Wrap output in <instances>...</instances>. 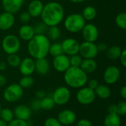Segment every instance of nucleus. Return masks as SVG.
Listing matches in <instances>:
<instances>
[{
    "mask_svg": "<svg viewBox=\"0 0 126 126\" xmlns=\"http://www.w3.org/2000/svg\"><path fill=\"white\" fill-rule=\"evenodd\" d=\"M49 53L53 57H55V56L60 55L61 54H63L61 44H59V43H57V42L50 44V47H49Z\"/></svg>",
    "mask_w": 126,
    "mask_h": 126,
    "instance_id": "2f4dec72",
    "label": "nucleus"
},
{
    "mask_svg": "<svg viewBox=\"0 0 126 126\" xmlns=\"http://www.w3.org/2000/svg\"><path fill=\"white\" fill-rule=\"evenodd\" d=\"M120 94L121 96V97L124 100L126 99V86H123L121 89H120Z\"/></svg>",
    "mask_w": 126,
    "mask_h": 126,
    "instance_id": "a18cd8bd",
    "label": "nucleus"
},
{
    "mask_svg": "<svg viewBox=\"0 0 126 126\" xmlns=\"http://www.w3.org/2000/svg\"><path fill=\"white\" fill-rule=\"evenodd\" d=\"M31 16L30 15V13L27 11H24L22 12L20 16H19V19L20 21L24 23V24H27V22H29L31 19Z\"/></svg>",
    "mask_w": 126,
    "mask_h": 126,
    "instance_id": "58836bf2",
    "label": "nucleus"
},
{
    "mask_svg": "<svg viewBox=\"0 0 126 126\" xmlns=\"http://www.w3.org/2000/svg\"><path fill=\"white\" fill-rule=\"evenodd\" d=\"M49 63L46 58L35 59V71L40 75H44L49 71Z\"/></svg>",
    "mask_w": 126,
    "mask_h": 126,
    "instance_id": "aec40b11",
    "label": "nucleus"
},
{
    "mask_svg": "<svg viewBox=\"0 0 126 126\" xmlns=\"http://www.w3.org/2000/svg\"><path fill=\"white\" fill-rule=\"evenodd\" d=\"M80 68L86 74L93 73L97 68V63L94 58H84L82 61Z\"/></svg>",
    "mask_w": 126,
    "mask_h": 126,
    "instance_id": "4be33fe9",
    "label": "nucleus"
},
{
    "mask_svg": "<svg viewBox=\"0 0 126 126\" xmlns=\"http://www.w3.org/2000/svg\"><path fill=\"white\" fill-rule=\"evenodd\" d=\"M19 71L23 76L31 75L35 72V61L31 57L21 60L19 65Z\"/></svg>",
    "mask_w": 126,
    "mask_h": 126,
    "instance_id": "2eb2a0df",
    "label": "nucleus"
},
{
    "mask_svg": "<svg viewBox=\"0 0 126 126\" xmlns=\"http://www.w3.org/2000/svg\"><path fill=\"white\" fill-rule=\"evenodd\" d=\"M55 106V102L51 97H44L41 100V109L44 111H50Z\"/></svg>",
    "mask_w": 126,
    "mask_h": 126,
    "instance_id": "cd10ccee",
    "label": "nucleus"
},
{
    "mask_svg": "<svg viewBox=\"0 0 126 126\" xmlns=\"http://www.w3.org/2000/svg\"><path fill=\"white\" fill-rule=\"evenodd\" d=\"M104 126H121V118L117 114L109 113L104 119Z\"/></svg>",
    "mask_w": 126,
    "mask_h": 126,
    "instance_id": "b1692460",
    "label": "nucleus"
},
{
    "mask_svg": "<svg viewBox=\"0 0 126 126\" xmlns=\"http://www.w3.org/2000/svg\"><path fill=\"white\" fill-rule=\"evenodd\" d=\"M35 35L34 28L31 25L24 24L18 30V35L20 38L25 41H29Z\"/></svg>",
    "mask_w": 126,
    "mask_h": 126,
    "instance_id": "412c9836",
    "label": "nucleus"
},
{
    "mask_svg": "<svg viewBox=\"0 0 126 126\" xmlns=\"http://www.w3.org/2000/svg\"><path fill=\"white\" fill-rule=\"evenodd\" d=\"M120 78V71L115 66H108L103 73V80L108 85L116 83Z\"/></svg>",
    "mask_w": 126,
    "mask_h": 126,
    "instance_id": "f8f14e48",
    "label": "nucleus"
},
{
    "mask_svg": "<svg viewBox=\"0 0 126 126\" xmlns=\"http://www.w3.org/2000/svg\"><path fill=\"white\" fill-rule=\"evenodd\" d=\"M7 126H29V124L27 121L14 118L13 120L7 123Z\"/></svg>",
    "mask_w": 126,
    "mask_h": 126,
    "instance_id": "e433bc0d",
    "label": "nucleus"
},
{
    "mask_svg": "<svg viewBox=\"0 0 126 126\" xmlns=\"http://www.w3.org/2000/svg\"><path fill=\"white\" fill-rule=\"evenodd\" d=\"M94 93L97 97L100 99L106 100L110 97L111 94V89L105 84H99L94 89Z\"/></svg>",
    "mask_w": 126,
    "mask_h": 126,
    "instance_id": "5701e85b",
    "label": "nucleus"
},
{
    "mask_svg": "<svg viewBox=\"0 0 126 126\" xmlns=\"http://www.w3.org/2000/svg\"><path fill=\"white\" fill-rule=\"evenodd\" d=\"M87 83H88V87L93 90H94L97 88V86L99 85V82L96 79H92L90 80H88Z\"/></svg>",
    "mask_w": 126,
    "mask_h": 126,
    "instance_id": "a19ab883",
    "label": "nucleus"
},
{
    "mask_svg": "<svg viewBox=\"0 0 126 126\" xmlns=\"http://www.w3.org/2000/svg\"><path fill=\"white\" fill-rule=\"evenodd\" d=\"M119 59H120V63L123 65V67H126V50L125 49H123L122 53H121Z\"/></svg>",
    "mask_w": 126,
    "mask_h": 126,
    "instance_id": "37998d69",
    "label": "nucleus"
},
{
    "mask_svg": "<svg viewBox=\"0 0 126 126\" xmlns=\"http://www.w3.org/2000/svg\"><path fill=\"white\" fill-rule=\"evenodd\" d=\"M69 1L73 3H82V2L86 1V0H69Z\"/></svg>",
    "mask_w": 126,
    "mask_h": 126,
    "instance_id": "3c124183",
    "label": "nucleus"
},
{
    "mask_svg": "<svg viewBox=\"0 0 126 126\" xmlns=\"http://www.w3.org/2000/svg\"><path fill=\"white\" fill-rule=\"evenodd\" d=\"M116 113L119 116H125L126 114V102L121 101L116 104Z\"/></svg>",
    "mask_w": 126,
    "mask_h": 126,
    "instance_id": "c9c22d12",
    "label": "nucleus"
},
{
    "mask_svg": "<svg viewBox=\"0 0 126 126\" xmlns=\"http://www.w3.org/2000/svg\"><path fill=\"white\" fill-rule=\"evenodd\" d=\"M44 5V4L41 0H32L28 5L27 12L30 13L31 17L37 18L41 16Z\"/></svg>",
    "mask_w": 126,
    "mask_h": 126,
    "instance_id": "6ab92c4d",
    "label": "nucleus"
},
{
    "mask_svg": "<svg viewBox=\"0 0 126 126\" xmlns=\"http://www.w3.org/2000/svg\"><path fill=\"white\" fill-rule=\"evenodd\" d=\"M15 23L13 14L7 12H4L0 14V30L6 31L10 29Z\"/></svg>",
    "mask_w": 126,
    "mask_h": 126,
    "instance_id": "a211bd4d",
    "label": "nucleus"
},
{
    "mask_svg": "<svg viewBox=\"0 0 126 126\" xmlns=\"http://www.w3.org/2000/svg\"><path fill=\"white\" fill-rule=\"evenodd\" d=\"M96 98L94 90L89 88L88 86H83L80 88L76 94L77 101L83 106H88L92 104Z\"/></svg>",
    "mask_w": 126,
    "mask_h": 126,
    "instance_id": "0eeeda50",
    "label": "nucleus"
},
{
    "mask_svg": "<svg viewBox=\"0 0 126 126\" xmlns=\"http://www.w3.org/2000/svg\"><path fill=\"white\" fill-rule=\"evenodd\" d=\"M1 47L4 52L7 55L16 54L21 48V41L18 37L13 34H10L3 38Z\"/></svg>",
    "mask_w": 126,
    "mask_h": 126,
    "instance_id": "39448f33",
    "label": "nucleus"
},
{
    "mask_svg": "<svg viewBox=\"0 0 126 126\" xmlns=\"http://www.w3.org/2000/svg\"><path fill=\"white\" fill-rule=\"evenodd\" d=\"M115 23L119 28H120L122 30H126V13L125 12H121L117 15V16L115 18Z\"/></svg>",
    "mask_w": 126,
    "mask_h": 126,
    "instance_id": "473e14b6",
    "label": "nucleus"
},
{
    "mask_svg": "<svg viewBox=\"0 0 126 126\" xmlns=\"http://www.w3.org/2000/svg\"><path fill=\"white\" fill-rule=\"evenodd\" d=\"M21 59L19 55H18L16 53V54H10L8 55L7 58V64L13 68L18 67L20 63H21Z\"/></svg>",
    "mask_w": 126,
    "mask_h": 126,
    "instance_id": "c756f323",
    "label": "nucleus"
},
{
    "mask_svg": "<svg viewBox=\"0 0 126 126\" xmlns=\"http://www.w3.org/2000/svg\"><path fill=\"white\" fill-rule=\"evenodd\" d=\"M81 33L83 38L88 42H95L99 37L98 28L93 24H86Z\"/></svg>",
    "mask_w": 126,
    "mask_h": 126,
    "instance_id": "9b49d317",
    "label": "nucleus"
},
{
    "mask_svg": "<svg viewBox=\"0 0 126 126\" xmlns=\"http://www.w3.org/2000/svg\"><path fill=\"white\" fill-rule=\"evenodd\" d=\"M63 73V80L66 84L71 88L80 89L87 83L88 75L80 67L70 66Z\"/></svg>",
    "mask_w": 126,
    "mask_h": 126,
    "instance_id": "7ed1b4c3",
    "label": "nucleus"
},
{
    "mask_svg": "<svg viewBox=\"0 0 126 126\" xmlns=\"http://www.w3.org/2000/svg\"><path fill=\"white\" fill-rule=\"evenodd\" d=\"M24 0H1V4L5 12L15 14L18 13L23 5Z\"/></svg>",
    "mask_w": 126,
    "mask_h": 126,
    "instance_id": "dca6fc26",
    "label": "nucleus"
},
{
    "mask_svg": "<svg viewBox=\"0 0 126 126\" xmlns=\"http://www.w3.org/2000/svg\"><path fill=\"white\" fill-rule=\"evenodd\" d=\"M19 86L24 89H29L32 87L34 84V79L31 77V75H26L23 76L18 83Z\"/></svg>",
    "mask_w": 126,
    "mask_h": 126,
    "instance_id": "7c9ffc66",
    "label": "nucleus"
},
{
    "mask_svg": "<svg viewBox=\"0 0 126 126\" xmlns=\"http://www.w3.org/2000/svg\"><path fill=\"white\" fill-rule=\"evenodd\" d=\"M1 103H0V112H1Z\"/></svg>",
    "mask_w": 126,
    "mask_h": 126,
    "instance_id": "864d4df0",
    "label": "nucleus"
},
{
    "mask_svg": "<svg viewBox=\"0 0 126 126\" xmlns=\"http://www.w3.org/2000/svg\"><path fill=\"white\" fill-rule=\"evenodd\" d=\"M7 83V79L3 75H1L0 74V87L1 86H4Z\"/></svg>",
    "mask_w": 126,
    "mask_h": 126,
    "instance_id": "09e8293b",
    "label": "nucleus"
},
{
    "mask_svg": "<svg viewBox=\"0 0 126 126\" xmlns=\"http://www.w3.org/2000/svg\"><path fill=\"white\" fill-rule=\"evenodd\" d=\"M50 44V40L46 35H35L28 41V53L33 59L46 58L49 54Z\"/></svg>",
    "mask_w": 126,
    "mask_h": 126,
    "instance_id": "f03ea898",
    "label": "nucleus"
},
{
    "mask_svg": "<svg viewBox=\"0 0 126 126\" xmlns=\"http://www.w3.org/2000/svg\"><path fill=\"white\" fill-rule=\"evenodd\" d=\"M52 97L55 105L64 106L69 101L71 98V92L67 87L60 86L54 91Z\"/></svg>",
    "mask_w": 126,
    "mask_h": 126,
    "instance_id": "6e6552de",
    "label": "nucleus"
},
{
    "mask_svg": "<svg viewBox=\"0 0 126 126\" xmlns=\"http://www.w3.org/2000/svg\"><path fill=\"white\" fill-rule=\"evenodd\" d=\"M47 33V38L52 41H57L61 36V30L58 26L49 27Z\"/></svg>",
    "mask_w": 126,
    "mask_h": 126,
    "instance_id": "bb28decb",
    "label": "nucleus"
},
{
    "mask_svg": "<svg viewBox=\"0 0 126 126\" xmlns=\"http://www.w3.org/2000/svg\"><path fill=\"white\" fill-rule=\"evenodd\" d=\"M76 126H93L91 121L87 119H81L78 121Z\"/></svg>",
    "mask_w": 126,
    "mask_h": 126,
    "instance_id": "79ce46f5",
    "label": "nucleus"
},
{
    "mask_svg": "<svg viewBox=\"0 0 126 126\" xmlns=\"http://www.w3.org/2000/svg\"><path fill=\"white\" fill-rule=\"evenodd\" d=\"M65 12L63 6L57 1H50L44 5L41 14V21L48 27L58 26L64 19Z\"/></svg>",
    "mask_w": 126,
    "mask_h": 126,
    "instance_id": "f257e3e1",
    "label": "nucleus"
},
{
    "mask_svg": "<svg viewBox=\"0 0 126 126\" xmlns=\"http://www.w3.org/2000/svg\"><path fill=\"white\" fill-rule=\"evenodd\" d=\"M48 27H49L46 25L43 21L37 23L35 26L33 27L35 35H45V33L47 32Z\"/></svg>",
    "mask_w": 126,
    "mask_h": 126,
    "instance_id": "72a5a7b5",
    "label": "nucleus"
},
{
    "mask_svg": "<svg viewBox=\"0 0 126 126\" xmlns=\"http://www.w3.org/2000/svg\"><path fill=\"white\" fill-rule=\"evenodd\" d=\"M98 49L94 42L84 41L80 44L79 53L83 58H94L98 55Z\"/></svg>",
    "mask_w": 126,
    "mask_h": 126,
    "instance_id": "1a4fd4ad",
    "label": "nucleus"
},
{
    "mask_svg": "<svg viewBox=\"0 0 126 126\" xmlns=\"http://www.w3.org/2000/svg\"><path fill=\"white\" fill-rule=\"evenodd\" d=\"M97 14V12L96 8L93 6L89 5V6H86L83 10V13L81 15L86 21H92L96 18Z\"/></svg>",
    "mask_w": 126,
    "mask_h": 126,
    "instance_id": "a878e982",
    "label": "nucleus"
},
{
    "mask_svg": "<svg viewBox=\"0 0 126 126\" xmlns=\"http://www.w3.org/2000/svg\"><path fill=\"white\" fill-rule=\"evenodd\" d=\"M108 111L110 114H117L116 113V104H112L108 108Z\"/></svg>",
    "mask_w": 126,
    "mask_h": 126,
    "instance_id": "de8ad7c7",
    "label": "nucleus"
},
{
    "mask_svg": "<svg viewBox=\"0 0 126 126\" xmlns=\"http://www.w3.org/2000/svg\"><path fill=\"white\" fill-rule=\"evenodd\" d=\"M0 119L6 122L7 123H10L11 120L14 119L13 111H12L11 109L8 108L1 109V112H0Z\"/></svg>",
    "mask_w": 126,
    "mask_h": 126,
    "instance_id": "c85d7f7f",
    "label": "nucleus"
},
{
    "mask_svg": "<svg viewBox=\"0 0 126 126\" xmlns=\"http://www.w3.org/2000/svg\"><path fill=\"white\" fill-rule=\"evenodd\" d=\"M86 20L80 13H72L64 19L65 29L72 33H78L81 32L86 24Z\"/></svg>",
    "mask_w": 126,
    "mask_h": 126,
    "instance_id": "20e7f679",
    "label": "nucleus"
},
{
    "mask_svg": "<svg viewBox=\"0 0 126 126\" xmlns=\"http://www.w3.org/2000/svg\"><path fill=\"white\" fill-rule=\"evenodd\" d=\"M63 54L66 55H73L79 53L80 43L75 38H68L64 39L61 44Z\"/></svg>",
    "mask_w": 126,
    "mask_h": 126,
    "instance_id": "9d476101",
    "label": "nucleus"
},
{
    "mask_svg": "<svg viewBox=\"0 0 126 126\" xmlns=\"http://www.w3.org/2000/svg\"><path fill=\"white\" fill-rule=\"evenodd\" d=\"M83 61V58L79 55L78 54L71 55L69 58V63H70V66H74V67H80L81 63Z\"/></svg>",
    "mask_w": 126,
    "mask_h": 126,
    "instance_id": "f704fd0d",
    "label": "nucleus"
},
{
    "mask_svg": "<svg viewBox=\"0 0 126 126\" xmlns=\"http://www.w3.org/2000/svg\"><path fill=\"white\" fill-rule=\"evenodd\" d=\"M7 69V63L4 62H0V70L4 71Z\"/></svg>",
    "mask_w": 126,
    "mask_h": 126,
    "instance_id": "8fccbe9b",
    "label": "nucleus"
},
{
    "mask_svg": "<svg viewBox=\"0 0 126 126\" xmlns=\"http://www.w3.org/2000/svg\"><path fill=\"white\" fill-rule=\"evenodd\" d=\"M30 108L31 110H33V111H38V110L41 109V100L38 99V98L33 100L31 102Z\"/></svg>",
    "mask_w": 126,
    "mask_h": 126,
    "instance_id": "ea45409f",
    "label": "nucleus"
},
{
    "mask_svg": "<svg viewBox=\"0 0 126 126\" xmlns=\"http://www.w3.org/2000/svg\"><path fill=\"white\" fill-rule=\"evenodd\" d=\"M57 119L62 126H71L76 122L77 116L72 110L64 109L58 113Z\"/></svg>",
    "mask_w": 126,
    "mask_h": 126,
    "instance_id": "4468645a",
    "label": "nucleus"
},
{
    "mask_svg": "<svg viewBox=\"0 0 126 126\" xmlns=\"http://www.w3.org/2000/svg\"><path fill=\"white\" fill-rule=\"evenodd\" d=\"M44 126H63L60 122L58 120L57 118H55V117H49L47 118L45 122H44Z\"/></svg>",
    "mask_w": 126,
    "mask_h": 126,
    "instance_id": "4c0bfd02",
    "label": "nucleus"
},
{
    "mask_svg": "<svg viewBox=\"0 0 126 126\" xmlns=\"http://www.w3.org/2000/svg\"><path fill=\"white\" fill-rule=\"evenodd\" d=\"M123 49L119 47V46H111L109 48L107 49V50L106 51V56L109 59L111 60V61H115L119 59L121 53H122Z\"/></svg>",
    "mask_w": 126,
    "mask_h": 126,
    "instance_id": "393cba45",
    "label": "nucleus"
},
{
    "mask_svg": "<svg viewBox=\"0 0 126 126\" xmlns=\"http://www.w3.org/2000/svg\"><path fill=\"white\" fill-rule=\"evenodd\" d=\"M24 94V89L18 83H12L6 87L3 92V97L8 103H15L19 100Z\"/></svg>",
    "mask_w": 126,
    "mask_h": 126,
    "instance_id": "423d86ee",
    "label": "nucleus"
},
{
    "mask_svg": "<svg viewBox=\"0 0 126 126\" xmlns=\"http://www.w3.org/2000/svg\"><path fill=\"white\" fill-rule=\"evenodd\" d=\"M13 114L14 118L28 121L31 117L32 110L29 106H27L25 105H18L14 109Z\"/></svg>",
    "mask_w": 126,
    "mask_h": 126,
    "instance_id": "f3484780",
    "label": "nucleus"
},
{
    "mask_svg": "<svg viewBox=\"0 0 126 126\" xmlns=\"http://www.w3.org/2000/svg\"><path fill=\"white\" fill-rule=\"evenodd\" d=\"M52 66L57 72H65L70 67L69 58L65 54L55 56L52 61Z\"/></svg>",
    "mask_w": 126,
    "mask_h": 126,
    "instance_id": "ddd939ff",
    "label": "nucleus"
},
{
    "mask_svg": "<svg viewBox=\"0 0 126 126\" xmlns=\"http://www.w3.org/2000/svg\"><path fill=\"white\" fill-rule=\"evenodd\" d=\"M0 126H7V123L0 119Z\"/></svg>",
    "mask_w": 126,
    "mask_h": 126,
    "instance_id": "603ef678",
    "label": "nucleus"
},
{
    "mask_svg": "<svg viewBox=\"0 0 126 126\" xmlns=\"http://www.w3.org/2000/svg\"><path fill=\"white\" fill-rule=\"evenodd\" d=\"M35 95H36V97H37L38 99L41 100L42 98H44V97H45V92H44V91L39 90V91H37V92H36Z\"/></svg>",
    "mask_w": 126,
    "mask_h": 126,
    "instance_id": "49530a36",
    "label": "nucleus"
},
{
    "mask_svg": "<svg viewBox=\"0 0 126 126\" xmlns=\"http://www.w3.org/2000/svg\"><path fill=\"white\" fill-rule=\"evenodd\" d=\"M97 47L98 52H106L107 50V49L109 48L107 44L104 42H101V43L98 44L97 45Z\"/></svg>",
    "mask_w": 126,
    "mask_h": 126,
    "instance_id": "c03bdc74",
    "label": "nucleus"
}]
</instances>
